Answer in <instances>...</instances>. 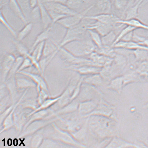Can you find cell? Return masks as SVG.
<instances>
[{"label": "cell", "mask_w": 148, "mask_h": 148, "mask_svg": "<svg viewBox=\"0 0 148 148\" xmlns=\"http://www.w3.org/2000/svg\"><path fill=\"white\" fill-rule=\"evenodd\" d=\"M144 108H148V103H146L144 106Z\"/></svg>", "instance_id": "obj_43"}, {"label": "cell", "mask_w": 148, "mask_h": 148, "mask_svg": "<svg viewBox=\"0 0 148 148\" xmlns=\"http://www.w3.org/2000/svg\"><path fill=\"white\" fill-rule=\"evenodd\" d=\"M138 43L141 44V45L148 47V37H143L142 41Z\"/></svg>", "instance_id": "obj_40"}, {"label": "cell", "mask_w": 148, "mask_h": 148, "mask_svg": "<svg viewBox=\"0 0 148 148\" xmlns=\"http://www.w3.org/2000/svg\"><path fill=\"white\" fill-rule=\"evenodd\" d=\"M28 1L29 6L32 9L38 5V0H28Z\"/></svg>", "instance_id": "obj_38"}, {"label": "cell", "mask_w": 148, "mask_h": 148, "mask_svg": "<svg viewBox=\"0 0 148 148\" xmlns=\"http://www.w3.org/2000/svg\"><path fill=\"white\" fill-rule=\"evenodd\" d=\"M33 66L31 60L28 57H25L24 59L23 62L20 65L18 70V71H21L23 69H26Z\"/></svg>", "instance_id": "obj_34"}, {"label": "cell", "mask_w": 148, "mask_h": 148, "mask_svg": "<svg viewBox=\"0 0 148 148\" xmlns=\"http://www.w3.org/2000/svg\"><path fill=\"white\" fill-rule=\"evenodd\" d=\"M108 147L114 148H147L143 143L139 142L136 143H132L126 142L121 139L115 137L110 143L109 144Z\"/></svg>", "instance_id": "obj_7"}, {"label": "cell", "mask_w": 148, "mask_h": 148, "mask_svg": "<svg viewBox=\"0 0 148 148\" xmlns=\"http://www.w3.org/2000/svg\"><path fill=\"white\" fill-rule=\"evenodd\" d=\"M117 24H122L129 25L134 27L137 29H142L148 30V25L145 24L137 18L125 20L120 19L117 22Z\"/></svg>", "instance_id": "obj_13"}, {"label": "cell", "mask_w": 148, "mask_h": 148, "mask_svg": "<svg viewBox=\"0 0 148 148\" xmlns=\"http://www.w3.org/2000/svg\"><path fill=\"white\" fill-rule=\"evenodd\" d=\"M58 53V51L56 50L54 51L52 53L50 54L48 56H45V57H42L40 61H39V63H40V67L41 71H44L54 58Z\"/></svg>", "instance_id": "obj_22"}, {"label": "cell", "mask_w": 148, "mask_h": 148, "mask_svg": "<svg viewBox=\"0 0 148 148\" xmlns=\"http://www.w3.org/2000/svg\"><path fill=\"white\" fill-rule=\"evenodd\" d=\"M32 10V14L34 18L35 19L40 18V8L38 5Z\"/></svg>", "instance_id": "obj_35"}, {"label": "cell", "mask_w": 148, "mask_h": 148, "mask_svg": "<svg viewBox=\"0 0 148 148\" xmlns=\"http://www.w3.org/2000/svg\"><path fill=\"white\" fill-rule=\"evenodd\" d=\"M113 47L115 49H125L132 51L138 49L148 51V47L141 45L133 41L130 42L120 41L114 45Z\"/></svg>", "instance_id": "obj_9"}, {"label": "cell", "mask_w": 148, "mask_h": 148, "mask_svg": "<svg viewBox=\"0 0 148 148\" xmlns=\"http://www.w3.org/2000/svg\"><path fill=\"white\" fill-rule=\"evenodd\" d=\"M84 19L94 20L100 23L115 26L121 18L109 13H103L95 16H86Z\"/></svg>", "instance_id": "obj_5"}, {"label": "cell", "mask_w": 148, "mask_h": 148, "mask_svg": "<svg viewBox=\"0 0 148 148\" xmlns=\"http://www.w3.org/2000/svg\"><path fill=\"white\" fill-rule=\"evenodd\" d=\"M68 0H42V3L54 2L66 5Z\"/></svg>", "instance_id": "obj_37"}, {"label": "cell", "mask_w": 148, "mask_h": 148, "mask_svg": "<svg viewBox=\"0 0 148 148\" xmlns=\"http://www.w3.org/2000/svg\"><path fill=\"white\" fill-rule=\"evenodd\" d=\"M136 29H137L136 28H134V27L129 26V25H127L125 28L122 29L120 33L117 36L116 38V39L113 46H112V47L115 44L120 41L121 40L122 38L127 34L131 32L135 31V30Z\"/></svg>", "instance_id": "obj_29"}, {"label": "cell", "mask_w": 148, "mask_h": 148, "mask_svg": "<svg viewBox=\"0 0 148 148\" xmlns=\"http://www.w3.org/2000/svg\"><path fill=\"white\" fill-rule=\"evenodd\" d=\"M146 1V0H144V1Z\"/></svg>", "instance_id": "obj_45"}, {"label": "cell", "mask_w": 148, "mask_h": 148, "mask_svg": "<svg viewBox=\"0 0 148 148\" xmlns=\"http://www.w3.org/2000/svg\"><path fill=\"white\" fill-rule=\"evenodd\" d=\"M144 1V0H139L133 6L129 8L125 12V20H128L133 18H137L139 16V8Z\"/></svg>", "instance_id": "obj_14"}, {"label": "cell", "mask_w": 148, "mask_h": 148, "mask_svg": "<svg viewBox=\"0 0 148 148\" xmlns=\"http://www.w3.org/2000/svg\"><path fill=\"white\" fill-rule=\"evenodd\" d=\"M95 5H91L86 10L77 14L68 16L59 20L57 23L67 29L74 28L80 24L84 19L86 14L92 9Z\"/></svg>", "instance_id": "obj_3"}, {"label": "cell", "mask_w": 148, "mask_h": 148, "mask_svg": "<svg viewBox=\"0 0 148 148\" xmlns=\"http://www.w3.org/2000/svg\"><path fill=\"white\" fill-rule=\"evenodd\" d=\"M52 26H50L48 28L44 29L43 31L37 36L30 50V53H31L34 49L38 44L41 42L46 41L48 40L50 36V32L51 30Z\"/></svg>", "instance_id": "obj_15"}, {"label": "cell", "mask_w": 148, "mask_h": 148, "mask_svg": "<svg viewBox=\"0 0 148 148\" xmlns=\"http://www.w3.org/2000/svg\"><path fill=\"white\" fill-rule=\"evenodd\" d=\"M8 146H11L12 144V140L11 139H8Z\"/></svg>", "instance_id": "obj_42"}, {"label": "cell", "mask_w": 148, "mask_h": 148, "mask_svg": "<svg viewBox=\"0 0 148 148\" xmlns=\"http://www.w3.org/2000/svg\"><path fill=\"white\" fill-rule=\"evenodd\" d=\"M13 43L14 44L16 47L17 51L20 56L25 58L28 57L29 54H30V50L28 49L21 41L17 40L13 41Z\"/></svg>", "instance_id": "obj_21"}, {"label": "cell", "mask_w": 148, "mask_h": 148, "mask_svg": "<svg viewBox=\"0 0 148 148\" xmlns=\"http://www.w3.org/2000/svg\"><path fill=\"white\" fill-rule=\"evenodd\" d=\"M115 26L96 21L95 23L87 25L86 29L95 30L101 36H104L113 30Z\"/></svg>", "instance_id": "obj_6"}, {"label": "cell", "mask_w": 148, "mask_h": 148, "mask_svg": "<svg viewBox=\"0 0 148 148\" xmlns=\"http://www.w3.org/2000/svg\"><path fill=\"white\" fill-rule=\"evenodd\" d=\"M137 1V0H128V5H127L126 8H125V11H124V13H125V11H126L131 6H133L136 3V1Z\"/></svg>", "instance_id": "obj_39"}, {"label": "cell", "mask_w": 148, "mask_h": 148, "mask_svg": "<svg viewBox=\"0 0 148 148\" xmlns=\"http://www.w3.org/2000/svg\"><path fill=\"white\" fill-rule=\"evenodd\" d=\"M124 86L123 76L117 77L112 80L108 88L113 90L120 92Z\"/></svg>", "instance_id": "obj_17"}, {"label": "cell", "mask_w": 148, "mask_h": 148, "mask_svg": "<svg viewBox=\"0 0 148 148\" xmlns=\"http://www.w3.org/2000/svg\"><path fill=\"white\" fill-rule=\"evenodd\" d=\"M95 52L110 58H114L116 54L115 49L113 47L103 45L100 48L96 47Z\"/></svg>", "instance_id": "obj_18"}, {"label": "cell", "mask_w": 148, "mask_h": 148, "mask_svg": "<svg viewBox=\"0 0 148 148\" xmlns=\"http://www.w3.org/2000/svg\"><path fill=\"white\" fill-rule=\"evenodd\" d=\"M89 57V59L97 66L101 67L111 65L114 61V58L106 57L95 51L90 54Z\"/></svg>", "instance_id": "obj_8"}, {"label": "cell", "mask_w": 148, "mask_h": 148, "mask_svg": "<svg viewBox=\"0 0 148 148\" xmlns=\"http://www.w3.org/2000/svg\"><path fill=\"white\" fill-rule=\"evenodd\" d=\"M14 145L15 146H17L18 144V140L16 139H14L13 141Z\"/></svg>", "instance_id": "obj_41"}, {"label": "cell", "mask_w": 148, "mask_h": 148, "mask_svg": "<svg viewBox=\"0 0 148 148\" xmlns=\"http://www.w3.org/2000/svg\"><path fill=\"white\" fill-rule=\"evenodd\" d=\"M8 4L10 9L25 25L28 23L17 0H9Z\"/></svg>", "instance_id": "obj_11"}, {"label": "cell", "mask_w": 148, "mask_h": 148, "mask_svg": "<svg viewBox=\"0 0 148 148\" xmlns=\"http://www.w3.org/2000/svg\"><path fill=\"white\" fill-rule=\"evenodd\" d=\"M33 23H29L25 25L23 28L20 30L17 34L16 39L18 41H21L25 37L28 36L32 30L33 29Z\"/></svg>", "instance_id": "obj_19"}, {"label": "cell", "mask_w": 148, "mask_h": 148, "mask_svg": "<svg viewBox=\"0 0 148 148\" xmlns=\"http://www.w3.org/2000/svg\"><path fill=\"white\" fill-rule=\"evenodd\" d=\"M83 3V0H68L66 5L70 9L76 11L75 10L80 7Z\"/></svg>", "instance_id": "obj_30"}, {"label": "cell", "mask_w": 148, "mask_h": 148, "mask_svg": "<svg viewBox=\"0 0 148 148\" xmlns=\"http://www.w3.org/2000/svg\"><path fill=\"white\" fill-rule=\"evenodd\" d=\"M47 11H48L51 17L52 18L53 25L54 23H57V22L59 20L62 19V18L65 17L66 16H68L66 15L61 14L56 12H55L49 11V10H47Z\"/></svg>", "instance_id": "obj_32"}, {"label": "cell", "mask_w": 148, "mask_h": 148, "mask_svg": "<svg viewBox=\"0 0 148 148\" xmlns=\"http://www.w3.org/2000/svg\"><path fill=\"white\" fill-rule=\"evenodd\" d=\"M133 54L136 60L139 62L148 60V51L144 50H137L133 51Z\"/></svg>", "instance_id": "obj_27"}, {"label": "cell", "mask_w": 148, "mask_h": 148, "mask_svg": "<svg viewBox=\"0 0 148 148\" xmlns=\"http://www.w3.org/2000/svg\"><path fill=\"white\" fill-rule=\"evenodd\" d=\"M45 42L46 41L42 42L38 44L34 49L31 53H30L38 62L40 61L43 56Z\"/></svg>", "instance_id": "obj_25"}, {"label": "cell", "mask_w": 148, "mask_h": 148, "mask_svg": "<svg viewBox=\"0 0 148 148\" xmlns=\"http://www.w3.org/2000/svg\"><path fill=\"white\" fill-rule=\"evenodd\" d=\"M85 81L90 84L98 85L101 84L102 81L100 76L97 74H95L94 75L86 78Z\"/></svg>", "instance_id": "obj_31"}, {"label": "cell", "mask_w": 148, "mask_h": 148, "mask_svg": "<svg viewBox=\"0 0 148 148\" xmlns=\"http://www.w3.org/2000/svg\"><path fill=\"white\" fill-rule=\"evenodd\" d=\"M38 5L40 8V19L44 29H45L53 25L52 20L47 8L40 0H38Z\"/></svg>", "instance_id": "obj_10"}, {"label": "cell", "mask_w": 148, "mask_h": 148, "mask_svg": "<svg viewBox=\"0 0 148 148\" xmlns=\"http://www.w3.org/2000/svg\"><path fill=\"white\" fill-rule=\"evenodd\" d=\"M136 72L139 76L148 77V60L140 62V64L138 66Z\"/></svg>", "instance_id": "obj_24"}, {"label": "cell", "mask_w": 148, "mask_h": 148, "mask_svg": "<svg viewBox=\"0 0 148 148\" xmlns=\"http://www.w3.org/2000/svg\"><path fill=\"white\" fill-rule=\"evenodd\" d=\"M16 58L14 54L8 53L3 57L1 62V68L5 72L11 69L16 61Z\"/></svg>", "instance_id": "obj_16"}, {"label": "cell", "mask_w": 148, "mask_h": 148, "mask_svg": "<svg viewBox=\"0 0 148 148\" xmlns=\"http://www.w3.org/2000/svg\"><path fill=\"white\" fill-rule=\"evenodd\" d=\"M82 22L74 28L67 29L65 35L60 43L58 44L52 40L56 45L58 51L61 47H64L71 42L83 40L85 34L87 30V25H84L82 23Z\"/></svg>", "instance_id": "obj_1"}, {"label": "cell", "mask_w": 148, "mask_h": 148, "mask_svg": "<svg viewBox=\"0 0 148 148\" xmlns=\"http://www.w3.org/2000/svg\"><path fill=\"white\" fill-rule=\"evenodd\" d=\"M128 3V0H115L114 1L115 7L119 10L125 9V10Z\"/></svg>", "instance_id": "obj_33"}, {"label": "cell", "mask_w": 148, "mask_h": 148, "mask_svg": "<svg viewBox=\"0 0 148 148\" xmlns=\"http://www.w3.org/2000/svg\"><path fill=\"white\" fill-rule=\"evenodd\" d=\"M134 31H132L127 34L120 41H123L125 42H130L132 41L133 37Z\"/></svg>", "instance_id": "obj_36"}, {"label": "cell", "mask_w": 148, "mask_h": 148, "mask_svg": "<svg viewBox=\"0 0 148 148\" xmlns=\"http://www.w3.org/2000/svg\"><path fill=\"white\" fill-rule=\"evenodd\" d=\"M47 10L56 12L61 14L69 16L79 13L70 9L65 4L54 2L42 3Z\"/></svg>", "instance_id": "obj_4"}, {"label": "cell", "mask_w": 148, "mask_h": 148, "mask_svg": "<svg viewBox=\"0 0 148 148\" xmlns=\"http://www.w3.org/2000/svg\"><path fill=\"white\" fill-rule=\"evenodd\" d=\"M148 3V0H146L145 1H144V4L145 5L146 4H147V3Z\"/></svg>", "instance_id": "obj_44"}, {"label": "cell", "mask_w": 148, "mask_h": 148, "mask_svg": "<svg viewBox=\"0 0 148 148\" xmlns=\"http://www.w3.org/2000/svg\"><path fill=\"white\" fill-rule=\"evenodd\" d=\"M101 67L90 65H82L75 66L73 69L82 74H96L100 73Z\"/></svg>", "instance_id": "obj_12"}, {"label": "cell", "mask_w": 148, "mask_h": 148, "mask_svg": "<svg viewBox=\"0 0 148 148\" xmlns=\"http://www.w3.org/2000/svg\"><path fill=\"white\" fill-rule=\"evenodd\" d=\"M58 53L64 62L73 66L90 65L98 66L90 59L75 55L65 47L59 49Z\"/></svg>", "instance_id": "obj_2"}, {"label": "cell", "mask_w": 148, "mask_h": 148, "mask_svg": "<svg viewBox=\"0 0 148 148\" xmlns=\"http://www.w3.org/2000/svg\"><path fill=\"white\" fill-rule=\"evenodd\" d=\"M0 14H1V16H0V21H1V23L7 29L8 31L15 38H16L17 34L15 30L14 29L13 27L8 23L7 20L5 18L1 10V12H0Z\"/></svg>", "instance_id": "obj_28"}, {"label": "cell", "mask_w": 148, "mask_h": 148, "mask_svg": "<svg viewBox=\"0 0 148 148\" xmlns=\"http://www.w3.org/2000/svg\"><path fill=\"white\" fill-rule=\"evenodd\" d=\"M97 5L103 13H109L111 8V3L109 0H98Z\"/></svg>", "instance_id": "obj_26"}, {"label": "cell", "mask_w": 148, "mask_h": 148, "mask_svg": "<svg viewBox=\"0 0 148 148\" xmlns=\"http://www.w3.org/2000/svg\"><path fill=\"white\" fill-rule=\"evenodd\" d=\"M117 36L114 31L112 30L106 35L102 36L101 38L103 45L112 47Z\"/></svg>", "instance_id": "obj_20"}, {"label": "cell", "mask_w": 148, "mask_h": 148, "mask_svg": "<svg viewBox=\"0 0 148 148\" xmlns=\"http://www.w3.org/2000/svg\"><path fill=\"white\" fill-rule=\"evenodd\" d=\"M87 32L89 34L92 41L97 48H100L103 46L102 37L98 32L95 30L91 29H88Z\"/></svg>", "instance_id": "obj_23"}]
</instances>
